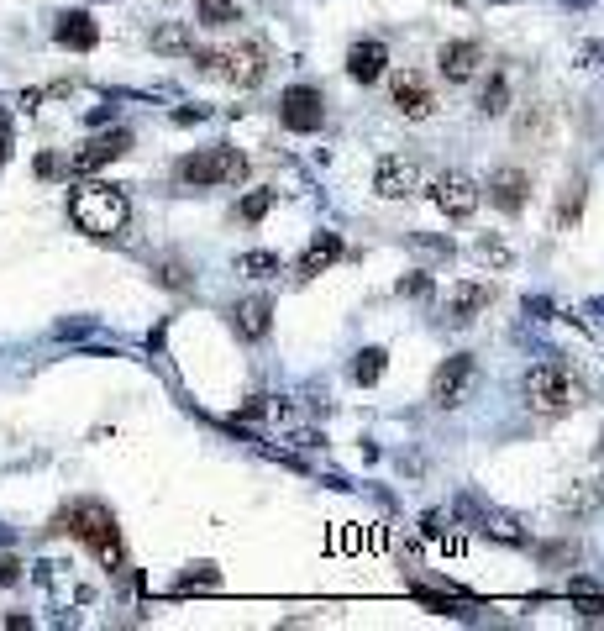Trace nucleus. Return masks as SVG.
Here are the masks:
<instances>
[{"label":"nucleus","mask_w":604,"mask_h":631,"mask_svg":"<svg viewBox=\"0 0 604 631\" xmlns=\"http://www.w3.org/2000/svg\"><path fill=\"white\" fill-rule=\"evenodd\" d=\"M58 532H69L90 547L106 568H127V547H121V526L100 500H74L58 511Z\"/></svg>","instance_id":"nucleus-1"},{"label":"nucleus","mask_w":604,"mask_h":631,"mask_svg":"<svg viewBox=\"0 0 604 631\" xmlns=\"http://www.w3.org/2000/svg\"><path fill=\"white\" fill-rule=\"evenodd\" d=\"M69 216H74V227L79 232H90V237H116L121 227H127V195H121L116 185H100V179H90V185H79L69 195Z\"/></svg>","instance_id":"nucleus-2"},{"label":"nucleus","mask_w":604,"mask_h":631,"mask_svg":"<svg viewBox=\"0 0 604 631\" xmlns=\"http://www.w3.org/2000/svg\"><path fill=\"white\" fill-rule=\"evenodd\" d=\"M526 400H531V411H568V405H578V379L562 369V363H536V369L526 374Z\"/></svg>","instance_id":"nucleus-3"},{"label":"nucleus","mask_w":604,"mask_h":631,"mask_svg":"<svg viewBox=\"0 0 604 631\" xmlns=\"http://www.w3.org/2000/svg\"><path fill=\"white\" fill-rule=\"evenodd\" d=\"M200 58V69L205 74H216V79H226V85H258L263 79V48L258 43H237V48H211V53H195Z\"/></svg>","instance_id":"nucleus-4"},{"label":"nucleus","mask_w":604,"mask_h":631,"mask_svg":"<svg viewBox=\"0 0 604 631\" xmlns=\"http://www.w3.org/2000/svg\"><path fill=\"white\" fill-rule=\"evenodd\" d=\"M242 174H247V158L237 148H205V153H190L179 164L184 185H237Z\"/></svg>","instance_id":"nucleus-5"},{"label":"nucleus","mask_w":604,"mask_h":631,"mask_svg":"<svg viewBox=\"0 0 604 631\" xmlns=\"http://www.w3.org/2000/svg\"><path fill=\"white\" fill-rule=\"evenodd\" d=\"M473 379H478L473 353H452V358L442 363V369H436V379H431V400L442 405V411H452V405H463V400H468Z\"/></svg>","instance_id":"nucleus-6"},{"label":"nucleus","mask_w":604,"mask_h":631,"mask_svg":"<svg viewBox=\"0 0 604 631\" xmlns=\"http://www.w3.org/2000/svg\"><path fill=\"white\" fill-rule=\"evenodd\" d=\"M279 121L289 132H321V121H326V100L316 85H289L284 100H279Z\"/></svg>","instance_id":"nucleus-7"},{"label":"nucleus","mask_w":604,"mask_h":631,"mask_svg":"<svg viewBox=\"0 0 604 631\" xmlns=\"http://www.w3.org/2000/svg\"><path fill=\"white\" fill-rule=\"evenodd\" d=\"M431 200H436V211L442 216H452V221H468L473 211H478V185L468 174H442L431 185Z\"/></svg>","instance_id":"nucleus-8"},{"label":"nucleus","mask_w":604,"mask_h":631,"mask_svg":"<svg viewBox=\"0 0 604 631\" xmlns=\"http://www.w3.org/2000/svg\"><path fill=\"white\" fill-rule=\"evenodd\" d=\"M489 300H494V284H484V279L452 284V290H447V321H452V327H468L478 311H489Z\"/></svg>","instance_id":"nucleus-9"},{"label":"nucleus","mask_w":604,"mask_h":631,"mask_svg":"<svg viewBox=\"0 0 604 631\" xmlns=\"http://www.w3.org/2000/svg\"><path fill=\"white\" fill-rule=\"evenodd\" d=\"M373 190H379L384 200H405L421 190V164L415 158H384L379 174H373Z\"/></svg>","instance_id":"nucleus-10"},{"label":"nucleus","mask_w":604,"mask_h":631,"mask_svg":"<svg viewBox=\"0 0 604 631\" xmlns=\"http://www.w3.org/2000/svg\"><path fill=\"white\" fill-rule=\"evenodd\" d=\"M132 148V132H106V137H90L85 148L74 153V174H95V169H106L116 164L121 153Z\"/></svg>","instance_id":"nucleus-11"},{"label":"nucleus","mask_w":604,"mask_h":631,"mask_svg":"<svg viewBox=\"0 0 604 631\" xmlns=\"http://www.w3.org/2000/svg\"><path fill=\"white\" fill-rule=\"evenodd\" d=\"M526 190H531V174L526 169H494L489 174V200L499 211H520L526 206Z\"/></svg>","instance_id":"nucleus-12"},{"label":"nucleus","mask_w":604,"mask_h":631,"mask_svg":"<svg viewBox=\"0 0 604 631\" xmlns=\"http://www.w3.org/2000/svg\"><path fill=\"white\" fill-rule=\"evenodd\" d=\"M53 37L64 48H74V53H90L100 43V27H95L90 11H64V16H58V27H53Z\"/></svg>","instance_id":"nucleus-13"},{"label":"nucleus","mask_w":604,"mask_h":631,"mask_svg":"<svg viewBox=\"0 0 604 631\" xmlns=\"http://www.w3.org/2000/svg\"><path fill=\"white\" fill-rule=\"evenodd\" d=\"M436 64H442V74L447 79H473L478 74V64H484V48L478 43H442V53H436Z\"/></svg>","instance_id":"nucleus-14"},{"label":"nucleus","mask_w":604,"mask_h":631,"mask_svg":"<svg viewBox=\"0 0 604 631\" xmlns=\"http://www.w3.org/2000/svg\"><path fill=\"white\" fill-rule=\"evenodd\" d=\"M384 64H389V48L384 43H352V53H347V74L358 79V85H373V79L384 74Z\"/></svg>","instance_id":"nucleus-15"},{"label":"nucleus","mask_w":604,"mask_h":631,"mask_svg":"<svg viewBox=\"0 0 604 631\" xmlns=\"http://www.w3.org/2000/svg\"><path fill=\"white\" fill-rule=\"evenodd\" d=\"M337 258H342V237H337V232L310 237V248L300 253V279H316V274H326Z\"/></svg>","instance_id":"nucleus-16"},{"label":"nucleus","mask_w":604,"mask_h":631,"mask_svg":"<svg viewBox=\"0 0 604 631\" xmlns=\"http://www.w3.org/2000/svg\"><path fill=\"white\" fill-rule=\"evenodd\" d=\"M394 106H400L410 121H421V116H431L436 100H431V90L415 74H394Z\"/></svg>","instance_id":"nucleus-17"},{"label":"nucleus","mask_w":604,"mask_h":631,"mask_svg":"<svg viewBox=\"0 0 604 631\" xmlns=\"http://www.w3.org/2000/svg\"><path fill=\"white\" fill-rule=\"evenodd\" d=\"M268 300H242L237 305V332L247 337V342H258V337H268Z\"/></svg>","instance_id":"nucleus-18"},{"label":"nucleus","mask_w":604,"mask_h":631,"mask_svg":"<svg viewBox=\"0 0 604 631\" xmlns=\"http://www.w3.org/2000/svg\"><path fill=\"white\" fill-rule=\"evenodd\" d=\"M200 27H232L237 22V0H195Z\"/></svg>","instance_id":"nucleus-19"},{"label":"nucleus","mask_w":604,"mask_h":631,"mask_svg":"<svg viewBox=\"0 0 604 631\" xmlns=\"http://www.w3.org/2000/svg\"><path fill=\"white\" fill-rule=\"evenodd\" d=\"M153 48H158V53H190V58H195V37L169 22V27H158V32H153Z\"/></svg>","instance_id":"nucleus-20"},{"label":"nucleus","mask_w":604,"mask_h":631,"mask_svg":"<svg viewBox=\"0 0 604 631\" xmlns=\"http://www.w3.org/2000/svg\"><path fill=\"white\" fill-rule=\"evenodd\" d=\"M384 348H363L358 353V363H352V379H358V384H379L384 379Z\"/></svg>","instance_id":"nucleus-21"},{"label":"nucleus","mask_w":604,"mask_h":631,"mask_svg":"<svg viewBox=\"0 0 604 631\" xmlns=\"http://www.w3.org/2000/svg\"><path fill=\"white\" fill-rule=\"evenodd\" d=\"M478 111H484V116L510 111V85H505V74H494L489 85H484V95H478Z\"/></svg>","instance_id":"nucleus-22"},{"label":"nucleus","mask_w":604,"mask_h":631,"mask_svg":"<svg viewBox=\"0 0 604 631\" xmlns=\"http://www.w3.org/2000/svg\"><path fill=\"white\" fill-rule=\"evenodd\" d=\"M578 211H583V179H568V185H562V200H557V227H573Z\"/></svg>","instance_id":"nucleus-23"},{"label":"nucleus","mask_w":604,"mask_h":631,"mask_svg":"<svg viewBox=\"0 0 604 631\" xmlns=\"http://www.w3.org/2000/svg\"><path fill=\"white\" fill-rule=\"evenodd\" d=\"M237 269L253 274V279H274V274H279V253H263V248H258V253H242Z\"/></svg>","instance_id":"nucleus-24"},{"label":"nucleus","mask_w":604,"mask_h":631,"mask_svg":"<svg viewBox=\"0 0 604 631\" xmlns=\"http://www.w3.org/2000/svg\"><path fill=\"white\" fill-rule=\"evenodd\" d=\"M473 253L484 258L489 269H510V263H515V258H510V248H505L499 237H478V248H473Z\"/></svg>","instance_id":"nucleus-25"},{"label":"nucleus","mask_w":604,"mask_h":631,"mask_svg":"<svg viewBox=\"0 0 604 631\" xmlns=\"http://www.w3.org/2000/svg\"><path fill=\"white\" fill-rule=\"evenodd\" d=\"M274 200H279L274 190H253V195L242 200V221H263L268 211H274Z\"/></svg>","instance_id":"nucleus-26"},{"label":"nucleus","mask_w":604,"mask_h":631,"mask_svg":"<svg viewBox=\"0 0 604 631\" xmlns=\"http://www.w3.org/2000/svg\"><path fill=\"white\" fill-rule=\"evenodd\" d=\"M158 279L169 284V290H190V269H184V263H174V258L158 263Z\"/></svg>","instance_id":"nucleus-27"},{"label":"nucleus","mask_w":604,"mask_h":631,"mask_svg":"<svg viewBox=\"0 0 604 631\" xmlns=\"http://www.w3.org/2000/svg\"><path fill=\"white\" fill-rule=\"evenodd\" d=\"M400 295H431V279L426 274H405L400 279Z\"/></svg>","instance_id":"nucleus-28"},{"label":"nucleus","mask_w":604,"mask_h":631,"mask_svg":"<svg viewBox=\"0 0 604 631\" xmlns=\"http://www.w3.org/2000/svg\"><path fill=\"white\" fill-rule=\"evenodd\" d=\"M16 579H22V563H16V558H0V584H16Z\"/></svg>","instance_id":"nucleus-29"},{"label":"nucleus","mask_w":604,"mask_h":631,"mask_svg":"<svg viewBox=\"0 0 604 631\" xmlns=\"http://www.w3.org/2000/svg\"><path fill=\"white\" fill-rule=\"evenodd\" d=\"M6 148H11V116L0 111V158H6Z\"/></svg>","instance_id":"nucleus-30"},{"label":"nucleus","mask_w":604,"mask_h":631,"mask_svg":"<svg viewBox=\"0 0 604 631\" xmlns=\"http://www.w3.org/2000/svg\"><path fill=\"white\" fill-rule=\"evenodd\" d=\"M37 174H43V179H48V174H58V158H53V153H43V158H37Z\"/></svg>","instance_id":"nucleus-31"}]
</instances>
